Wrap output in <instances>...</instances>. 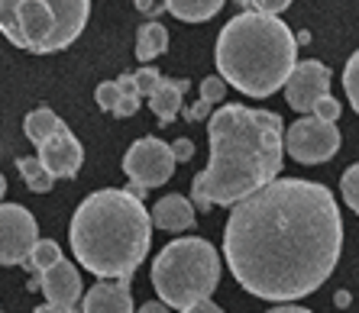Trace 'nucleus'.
<instances>
[{
  "label": "nucleus",
  "instance_id": "obj_1",
  "mask_svg": "<svg viewBox=\"0 0 359 313\" xmlns=\"http://www.w3.org/2000/svg\"><path fill=\"white\" fill-rule=\"evenodd\" d=\"M343 252V220L330 188L276 178L233 204L224 256L252 297L285 304L314 294Z\"/></svg>",
  "mask_w": 359,
  "mask_h": 313
},
{
  "label": "nucleus",
  "instance_id": "obj_2",
  "mask_svg": "<svg viewBox=\"0 0 359 313\" xmlns=\"http://www.w3.org/2000/svg\"><path fill=\"white\" fill-rule=\"evenodd\" d=\"M285 126L278 113L226 104L208 120L210 158L194 178L191 200L198 210L233 207L282 174Z\"/></svg>",
  "mask_w": 359,
  "mask_h": 313
},
{
  "label": "nucleus",
  "instance_id": "obj_3",
  "mask_svg": "<svg viewBox=\"0 0 359 313\" xmlns=\"http://www.w3.org/2000/svg\"><path fill=\"white\" fill-rule=\"evenodd\" d=\"M72 252L97 278H130L152 242V216L133 190L104 188L78 204L72 216Z\"/></svg>",
  "mask_w": 359,
  "mask_h": 313
},
{
  "label": "nucleus",
  "instance_id": "obj_4",
  "mask_svg": "<svg viewBox=\"0 0 359 313\" xmlns=\"http://www.w3.org/2000/svg\"><path fill=\"white\" fill-rule=\"evenodd\" d=\"M214 62L220 78L246 97H272L298 62V39L276 13L243 10L220 29Z\"/></svg>",
  "mask_w": 359,
  "mask_h": 313
},
{
  "label": "nucleus",
  "instance_id": "obj_5",
  "mask_svg": "<svg viewBox=\"0 0 359 313\" xmlns=\"http://www.w3.org/2000/svg\"><path fill=\"white\" fill-rule=\"evenodd\" d=\"M91 20V0H0V33L23 52L68 49Z\"/></svg>",
  "mask_w": 359,
  "mask_h": 313
},
{
  "label": "nucleus",
  "instance_id": "obj_6",
  "mask_svg": "<svg viewBox=\"0 0 359 313\" xmlns=\"http://www.w3.org/2000/svg\"><path fill=\"white\" fill-rule=\"evenodd\" d=\"M217 249L198 236L168 242L152 262V288L162 304H168L172 310H184L198 300H208L217 291Z\"/></svg>",
  "mask_w": 359,
  "mask_h": 313
},
{
  "label": "nucleus",
  "instance_id": "obj_7",
  "mask_svg": "<svg viewBox=\"0 0 359 313\" xmlns=\"http://www.w3.org/2000/svg\"><path fill=\"white\" fill-rule=\"evenodd\" d=\"M285 152L298 162V165H320L330 162L340 148V130L318 116H301L298 123L285 130Z\"/></svg>",
  "mask_w": 359,
  "mask_h": 313
},
{
  "label": "nucleus",
  "instance_id": "obj_8",
  "mask_svg": "<svg viewBox=\"0 0 359 313\" xmlns=\"http://www.w3.org/2000/svg\"><path fill=\"white\" fill-rule=\"evenodd\" d=\"M175 165L178 162L172 155V146H165L156 136L136 139L123 155V174L142 190H152V188H159V184H165L175 174Z\"/></svg>",
  "mask_w": 359,
  "mask_h": 313
},
{
  "label": "nucleus",
  "instance_id": "obj_9",
  "mask_svg": "<svg viewBox=\"0 0 359 313\" xmlns=\"http://www.w3.org/2000/svg\"><path fill=\"white\" fill-rule=\"evenodd\" d=\"M36 216L20 204H0V265H23L36 246Z\"/></svg>",
  "mask_w": 359,
  "mask_h": 313
},
{
  "label": "nucleus",
  "instance_id": "obj_10",
  "mask_svg": "<svg viewBox=\"0 0 359 313\" xmlns=\"http://www.w3.org/2000/svg\"><path fill=\"white\" fill-rule=\"evenodd\" d=\"M330 94V68L324 62H294L292 74H288V81H285V100H288V107L298 110V113H311L314 104L320 97Z\"/></svg>",
  "mask_w": 359,
  "mask_h": 313
},
{
  "label": "nucleus",
  "instance_id": "obj_11",
  "mask_svg": "<svg viewBox=\"0 0 359 313\" xmlns=\"http://www.w3.org/2000/svg\"><path fill=\"white\" fill-rule=\"evenodd\" d=\"M36 148H39L36 158H39L42 168H46L52 178H75V174L81 172L84 148H81V142H78V136L68 130L65 123H62L49 139L42 142V146H36Z\"/></svg>",
  "mask_w": 359,
  "mask_h": 313
},
{
  "label": "nucleus",
  "instance_id": "obj_12",
  "mask_svg": "<svg viewBox=\"0 0 359 313\" xmlns=\"http://www.w3.org/2000/svg\"><path fill=\"white\" fill-rule=\"evenodd\" d=\"M39 288H42V294H46V300H49V304H55V307H78V300H81V274H78V268L72 262L59 258L52 268H46V272H42Z\"/></svg>",
  "mask_w": 359,
  "mask_h": 313
},
{
  "label": "nucleus",
  "instance_id": "obj_13",
  "mask_svg": "<svg viewBox=\"0 0 359 313\" xmlns=\"http://www.w3.org/2000/svg\"><path fill=\"white\" fill-rule=\"evenodd\" d=\"M78 307L81 313H133V294L126 278L97 281L94 288H88V294H81Z\"/></svg>",
  "mask_w": 359,
  "mask_h": 313
},
{
  "label": "nucleus",
  "instance_id": "obj_14",
  "mask_svg": "<svg viewBox=\"0 0 359 313\" xmlns=\"http://www.w3.org/2000/svg\"><path fill=\"white\" fill-rule=\"evenodd\" d=\"M149 216H152V226L168 232H182L188 226H194V204L188 197H182V194H168V197L156 200Z\"/></svg>",
  "mask_w": 359,
  "mask_h": 313
},
{
  "label": "nucleus",
  "instance_id": "obj_15",
  "mask_svg": "<svg viewBox=\"0 0 359 313\" xmlns=\"http://www.w3.org/2000/svg\"><path fill=\"white\" fill-rule=\"evenodd\" d=\"M191 84L188 81H172V78H159V84L149 91V110L156 113V120H159L162 126H168L172 120H175L178 113H182V100H184V91H188Z\"/></svg>",
  "mask_w": 359,
  "mask_h": 313
},
{
  "label": "nucleus",
  "instance_id": "obj_16",
  "mask_svg": "<svg viewBox=\"0 0 359 313\" xmlns=\"http://www.w3.org/2000/svg\"><path fill=\"white\" fill-rule=\"evenodd\" d=\"M226 0H165V10L182 23H208L220 13Z\"/></svg>",
  "mask_w": 359,
  "mask_h": 313
},
{
  "label": "nucleus",
  "instance_id": "obj_17",
  "mask_svg": "<svg viewBox=\"0 0 359 313\" xmlns=\"http://www.w3.org/2000/svg\"><path fill=\"white\" fill-rule=\"evenodd\" d=\"M165 49H168L165 26L156 23V20L140 26V33H136V58H140V62H152V58H159Z\"/></svg>",
  "mask_w": 359,
  "mask_h": 313
},
{
  "label": "nucleus",
  "instance_id": "obj_18",
  "mask_svg": "<svg viewBox=\"0 0 359 313\" xmlns=\"http://www.w3.org/2000/svg\"><path fill=\"white\" fill-rule=\"evenodd\" d=\"M59 126H62V120L52 113L49 107L33 110V113H26V120H23V132H26V139L33 142V146H42V142L49 139Z\"/></svg>",
  "mask_w": 359,
  "mask_h": 313
},
{
  "label": "nucleus",
  "instance_id": "obj_19",
  "mask_svg": "<svg viewBox=\"0 0 359 313\" xmlns=\"http://www.w3.org/2000/svg\"><path fill=\"white\" fill-rule=\"evenodd\" d=\"M17 172L23 174L26 188L36 190V194H49L52 184H55V178H52V174L42 168L39 158H17Z\"/></svg>",
  "mask_w": 359,
  "mask_h": 313
},
{
  "label": "nucleus",
  "instance_id": "obj_20",
  "mask_svg": "<svg viewBox=\"0 0 359 313\" xmlns=\"http://www.w3.org/2000/svg\"><path fill=\"white\" fill-rule=\"evenodd\" d=\"M62 258V249L59 242H52V239H36V246L29 249V256H26V268L29 272H46V268H52V265Z\"/></svg>",
  "mask_w": 359,
  "mask_h": 313
},
{
  "label": "nucleus",
  "instance_id": "obj_21",
  "mask_svg": "<svg viewBox=\"0 0 359 313\" xmlns=\"http://www.w3.org/2000/svg\"><path fill=\"white\" fill-rule=\"evenodd\" d=\"M343 88H346V97H350V107L359 113V49L353 52L346 68H343Z\"/></svg>",
  "mask_w": 359,
  "mask_h": 313
},
{
  "label": "nucleus",
  "instance_id": "obj_22",
  "mask_svg": "<svg viewBox=\"0 0 359 313\" xmlns=\"http://www.w3.org/2000/svg\"><path fill=\"white\" fill-rule=\"evenodd\" d=\"M340 190H343V200H346V207H350L353 214L359 216V162L343 172V178H340Z\"/></svg>",
  "mask_w": 359,
  "mask_h": 313
},
{
  "label": "nucleus",
  "instance_id": "obj_23",
  "mask_svg": "<svg viewBox=\"0 0 359 313\" xmlns=\"http://www.w3.org/2000/svg\"><path fill=\"white\" fill-rule=\"evenodd\" d=\"M120 97H123V91H120L117 81H104V84H97V91H94V100H97V107L104 110V113H114Z\"/></svg>",
  "mask_w": 359,
  "mask_h": 313
},
{
  "label": "nucleus",
  "instance_id": "obj_24",
  "mask_svg": "<svg viewBox=\"0 0 359 313\" xmlns=\"http://www.w3.org/2000/svg\"><path fill=\"white\" fill-rule=\"evenodd\" d=\"M224 97H226V81L220 78V74H210V78L201 81V100H204V104L214 107V104H220Z\"/></svg>",
  "mask_w": 359,
  "mask_h": 313
},
{
  "label": "nucleus",
  "instance_id": "obj_25",
  "mask_svg": "<svg viewBox=\"0 0 359 313\" xmlns=\"http://www.w3.org/2000/svg\"><path fill=\"white\" fill-rule=\"evenodd\" d=\"M340 100H334L330 97V94H327V97H320L318 104H314V110H311V113L318 116V120H327V123H337V120H340Z\"/></svg>",
  "mask_w": 359,
  "mask_h": 313
},
{
  "label": "nucleus",
  "instance_id": "obj_26",
  "mask_svg": "<svg viewBox=\"0 0 359 313\" xmlns=\"http://www.w3.org/2000/svg\"><path fill=\"white\" fill-rule=\"evenodd\" d=\"M159 68H140V71H133V81L136 88H140V97H149V91L159 84Z\"/></svg>",
  "mask_w": 359,
  "mask_h": 313
},
{
  "label": "nucleus",
  "instance_id": "obj_27",
  "mask_svg": "<svg viewBox=\"0 0 359 313\" xmlns=\"http://www.w3.org/2000/svg\"><path fill=\"white\" fill-rule=\"evenodd\" d=\"M252 10H259V13H282V10L292 7V0H250Z\"/></svg>",
  "mask_w": 359,
  "mask_h": 313
},
{
  "label": "nucleus",
  "instance_id": "obj_28",
  "mask_svg": "<svg viewBox=\"0 0 359 313\" xmlns=\"http://www.w3.org/2000/svg\"><path fill=\"white\" fill-rule=\"evenodd\" d=\"M172 155H175V162H191L194 158V142L191 139H175L172 142Z\"/></svg>",
  "mask_w": 359,
  "mask_h": 313
},
{
  "label": "nucleus",
  "instance_id": "obj_29",
  "mask_svg": "<svg viewBox=\"0 0 359 313\" xmlns=\"http://www.w3.org/2000/svg\"><path fill=\"white\" fill-rule=\"evenodd\" d=\"M210 110V104H204V100H198V104H191V107H182V116L191 123V120H204Z\"/></svg>",
  "mask_w": 359,
  "mask_h": 313
},
{
  "label": "nucleus",
  "instance_id": "obj_30",
  "mask_svg": "<svg viewBox=\"0 0 359 313\" xmlns=\"http://www.w3.org/2000/svg\"><path fill=\"white\" fill-rule=\"evenodd\" d=\"M182 313H224V310H220V307L217 304H210V297H208V300H198V304H191V307H184V310Z\"/></svg>",
  "mask_w": 359,
  "mask_h": 313
},
{
  "label": "nucleus",
  "instance_id": "obj_31",
  "mask_svg": "<svg viewBox=\"0 0 359 313\" xmlns=\"http://www.w3.org/2000/svg\"><path fill=\"white\" fill-rule=\"evenodd\" d=\"M36 313H81V307H55V304H42V307H36Z\"/></svg>",
  "mask_w": 359,
  "mask_h": 313
},
{
  "label": "nucleus",
  "instance_id": "obj_32",
  "mask_svg": "<svg viewBox=\"0 0 359 313\" xmlns=\"http://www.w3.org/2000/svg\"><path fill=\"white\" fill-rule=\"evenodd\" d=\"M140 313H172V307L162 304V300H149V304H142Z\"/></svg>",
  "mask_w": 359,
  "mask_h": 313
},
{
  "label": "nucleus",
  "instance_id": "obj_33",
  "mask_svg": "<svg viewBox=\"0 0 359 313\" xmlns=\"http://www.w3.org/2000/svg\"><path fill=\"white\" fill-rule=\"evenodd\" d=\"M266 313H311V310H308V307H294V304H288V300H285V304L272 307V310H266Z\"/></svg>",
  "mask_w": 359,
  "mask_h": 313
},
{
  "label": "nucleus",
  "instance_id": "obj_34",
  "mask_svg": "<svg viewBox=\"0 0 359 313\" xmlns=\"http://www.w3.org/2000/svg\"><path fill=\"white\" fill-rule=\"evenodd\" d=\"M4 194H7V178L0 174V197H4Z\"/></svg>",
  "mask_w": 359,
  "mask_h": 313
}]
</instances>
